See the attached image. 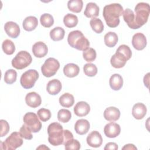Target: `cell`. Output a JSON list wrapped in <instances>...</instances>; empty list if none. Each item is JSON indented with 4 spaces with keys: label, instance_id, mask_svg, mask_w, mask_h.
I'll return each mask as SVG.
<instances>
[{
    "label": "cell",
    "instance_id": "obj_14",
    "mask_svg": "<svg viewBox=\"0 0 150 150\" xmlns=\"http://www.w3.org/2000/svg\"><path fill=\"white\" fill-rule=\"evenodd\" d=\"M6 33L12 38H16L20 33V28L19 25L12 21L7 22L4 26Z\"/></svg>",
    "mask_w": 150,
    "mask_h": 150
},
{
    "label": "cell",
    "instance_id": "obj_12",
    "mask_svg": "<svg viewBox=\"0 0 150 150\" xmlns=\"http://www.w3.org/2000/svg\"><path fill=\"white\" fill-rule=\"evenodd\" d=\"M146 39L145 36L142 33H137L132 36V45L133 47L138 50L144 49L146 46Z\"/></svg>",
    "mask_w": 150,
    "mask_h": 150
},
{
    "label": "cell",
    "instance_id": "obj_34",
    "mask_svg": "<svg viewBox=\"0 0 150 150\" xmlns=\"http://www.w3.org/2000/svg\"><path fill=\"white\" fill-rule=\"evenodd\" d=\"M41 25L45 28L51 27L54 23L53 17L49 13H43L40 18Z\"/></svg>",
    "mask_w": 150,
    "mask_h": 150
},
{
    "label": "cell",
    "instance_id": "obj_30",
    "mask_svg": "<svg viewBox=\"0 0 150 150\" xmlns=\"http://www.w3.org/2000/svg\"><path fill=\"white\" fill-rule=\"evenodd\" d=\"M64 25L69 28L75 27L78 23V18L76 15L71 13H67L63 18Z\"/></svg>",
    "mask_w": 150,
    "mask_h": 150
},
{
    "label": "cell",
    "instance_id": "obj_26",
    "mask_svg": "<svg viewBox=\"0 0 150 150\" xmlns=\"http://www.w3.org/2000/svg\"><path fill=\"white\" fill-rule=\"evenodd\" d=\"M122 16L124 21L127 23L129 28L132 29H137L134 22V13L131 9L128 8L126 9L123 11Z\"/></svg>",
    "mask_w": 150,
    "mask_h": 150
},
{
    "label": "cell",
    "instance_id": "obj_29",
    "mask_svg": "<svg viewBox=\"0 0 150 150\" xmlns=\"http://www.w3.org/2000/svg\"><path fill=\"white\" fill-rule=\"evenodd\" d=\"M64 30L59 26L55 27L50 32V36L53 41H59L62 40L64 36Z\"/></svg>",
    "mask_w": 150,
    "mask_h": 150
},
{
    "label": "cell",
    "instance_id": "obj_6",
    "mask_svg": "<svg viewBox=\"0 0 150 150\" xmlns=\"http://www.w3.org/2000/svg\"><path fill=\"white\" fill-rule=\"evenodd\" d=\"M19 132H12L4 142H1V148L6 150H15L23 144V139Z\"/></svg>",
    "mask_w": 150,
    "mask_h": 150
},
{
    "label": "cell",
    "instance_id": "obj_44",
    "mask_svg": "<svg viewBox=\"0 0 150 150\" xmlns=\"http://www.w3.org/2000/svg\"><path fill=\"white\" fill-rule=\"evenodd\" d=\"M63 132H64V142H63V144L64 145L67 141H68L69 140L73 138V135L68 129L63 130Z\"/></svg>",
    "mask_w": 150,
    "mask_h": 150
},
{
    "label": "cell",
    "instance_id": "obj_22",
    "mask_svg": "<svg viewBox=\"0 0 150 150\" xmlns=\"http://www.w3.org/2000/svg\"><path fill=\"white\" fill-rule=\"evenodd\" d=\"M84 14L87 18H94L99 15V7L96 3L89 2L86 5Z\"/></svg>",
    "mask_w": 150,
    "mask_h": 150
},
{
    "label": "cell",
    "instance_id": "obj_36",
    "mask_svg": "<svg viewBox=\"0 0 150 150\" xmlns=\"http://www.w3.org/2000/svg\"><path fill=\"white\" fill-rule=\"evenodd\" d=\"M17 77V73L13 69H9L4 75V81L8 84H11L15 82Z\"/></svg>",
    "mask_w": 150,
    "mask_h": 150
},
{
    "label": "cell",
    "instance_id": "obj_46",
    "mask_svg": "<svg viewBox=\"0 0 150 150\" xmlns=\"http://www.w3.org/2000/svg\"><path fill=\"white\" fill-rule=\"evenodd\" d=\"M149 73H148L144 77V83L145 84V86H146L147 88L149 87Z\"/></svg>",
    "mask_w": 150,
    "mask_h": 150
},
{
    "label": "cell",
    "instance_id": "obj_19",
    "mask_svg": "<svg viewBox=\"0 0 150 150\" xmlns=\"http://www.w3.org/2000/svg\"><path fill=\"white\" fill-rule=\"evenodd\" d=\"M120 117V110L115 107H110L107 108L104 112V118L109 121H115Z\"/></svg>",
    "mask_w": 150,
    "mask_h": 150
},
{
    "label": "cell",
    "instance_id": "obj_18",
    "mask_svg": "<svg viewBox=\"0 0 150 150\" xmlns=\"http://www.w3.org/2000/svg\"><path fill=\"white\" fill-rule=\"evenodd\" d=\"M90 110L89 104L85 101L78 102L74 107V112L78 117L87 115Z\"/></svg>",
    "mask_w": 150,
    "mask_h": 150
},
{
    "label": "cell",
    "instance_id": "obj_7",
    "mask_svg": "<svg viewBox=\"0 0 150 150\" xmlns=\"http://www.w3.org/2000/svg\"><path fill=\"white\" fill-rule=\"evenodd\" d=\"M60 67V63L57 60L53 57L47 59L41 67L43 75L46 77L54 76Z\"/></svg>",
    "mask_w": 150,
    "mask_h": 150
},
{
    "label": "cell",
    "instance_id": "obj_43",
    "mask_svg": "<svg viewBox=\"0 0 150 150\" xmlns=\"http://www.w3.org/2000/svg\"><path fill=\"white\" fill-rule=\"evenodd\" d=\"M1 137H2L6 135L9 131V125L8 122L4 120H1Z\"/></svg>",
    "mask_w": 150,
    "mask_h": 150
},
{
    "label": "cell",
    "instance_id": "obj_21",
    "mask_svg": "<svg viewBox=\"0 0 150 150\" xmlns=\"http://www.w3.org/2000/svg\"><path fill=\"white\" fill-rule=\"evenodd\" d=\"M62 83L57 79L50 80L46 86V90L51 95L57 94L62 90Z\"/></svg>",
    "mask_w": 150,
    "mask_h": 150
},
{
    "label": "cell",
    "instance_id": "obj_39",
    "mask_svg": "<svg viewBox=\"0 0 150 150\" xmlns=\"http://www.w3.org/2000/svg\"><path fill=\"white\" fill-rule=\"evenodd\" d=\"M37 114L39 119L43 122L48 121L51 117L50 111L48 109L44 108L39 109L37 112Z\"/></svg>",
    "mask_w": 150,
    "mask_h": 150
},
{
    "label": "cell",
    "instance_id": "obj_9",
    "mask_svg": "<svg viewBox=\"0 0 150 150\" xmlns=\"http://www.w3.org/2000/svg\"><path fill=\"white\" fill-rule=\"evenodd\" d=\"M38 117L35 113L32 112L26 113L23 117L25 124L35 133L39 132L42 128V123Z\"/></svg>",
    "mask_w": 150,
    "mask_h": 150
},
{
    "label": "cell",
    "instance_id": "obj_41",
    "mask_svg": "<svg viewBox=\"0 0 150 150\" xmlns=\"http://www.w3.org/2000/svg\"><path fill=\"white\" fill-rule=\"evenodd\" d=\"M19 133L21 137L24 139L30 140L33 138V135L32 134V131L25 124L22 125V126L21 127L19 130Z\"/></svg>",
    "mask_w": 150,
    "mask_h": 150
},
{
    "label": "cell",
    "instance_id": "obj_37",
    "mask_svg": "<svg viewBox=\"0 0 150 150\" xmlns=\"http://www.w3.org/2000/svg\"><path fill=\"white\" fill-rule=\"evenodd\" d=\"M84 74L89 77H93L97 73V67L93 63H87L83 67Z\"/></svg>",
    "mask_w": 150,
    "mask_h": 150
},
{
    "label": "cell",
    "instance_id": "obj_35",
    "mask_svg": "<svg viewBox=\"0 0 150 150\" xmlns=\"http://www.w3.org/2000/svg\"><path fill=\"white\" fill-rule=\"evenodd\" d=\"M71 117V112L69 110L61 109L57 112V119L60 122H67Z\"/></svg>",
    "mask_w": 150,
    "mask_h": 150
},
{
    "label": "cell",
    "instance_id": "obj_25",
    "mask_svg": "<svg viewBox=\"0 0 150 150\" xmlns=\"http://www.w3.org/2000/svg\"><path fill=\"white\" fill-rule=\"evenodd\" d=\"M109 83L111 88L114 90H119L122 87L123 79L119 74H112L109 80Z\"/></svg>",
    "mask_w": 150,
    "mask_h": 150
},
{
    "label": "cell",
    "instance_id": "obj_40",
    "mask_svg": "<svg viewBox=\"0 0 150 150\" xmlns=\"http://www.w3.org/2000/svg\"><path fill=\"white\" fill-rule=\"evenodd\" d=\"M64 145L66 150H79L80 148V144L79 141L73 138L67 141Z\"/></svg>",
    "mask_w": 150,
    "mask_h": 150
},
{
    "label": "cell",
    "instance_id": "obj_23",
    "mask_svg": "<svg viewBox=\"0 0 150 150\" xmlns=\"http://www.w3.org/2000/svg\"><path fill=\"white\" fill-rule=\"evenodd\" d=\"M79 67L74 63H68L63 68L64 75L68 77H74L77 76L79 73Z\"/></svg>",
    "mask_w": 150,
    "mask_h": 150
},
{
    "label": "cell",
    "instance_id": "obj_48",
    "mask_svg": "<svg viewBox=\"0 0 150 150\" xmlns=\"http://www.w3.org/2000/svg\"><path fill=\"white\" fill-rule=\"evenodd\" d=\"M49 149V148L45 146V145H41L36 148V149Z\"/></svg>",
    "mask_w": 150,
    "mask_h": 150
},
{
    "label": "cell",
    "instance_id": "obj_1",
    "mask_svg": "<svg viewBox=\"0 0 150 150\" xmlns=\"http://www.w3.org/2000/svg\"><path fill=\"white\" fill-rule=\"evenodd\" d=\"M123 13V8L120 4L114 3L104 7L103 15L108 26L115 28L120 23V16Z\"/></svg>",
    "mask_w": 150,
    "mask_h": 150
},
{
    "label": "cell",
    "instance_id": "obj_16",
    "mask_svg": "<svg viewBox=\"0 0 150 150\" xmlns=\"http://www.w3.org/2000/svg\"><path fill=\"white\" fill-rule=\"evenodd\" d=\"M127 60V59L124 54L116 51L115 53L111 57L110 63L114 68L120 69L125 66Z\"/></svg>",
    "mask_w": 150,
    "mask_h": 150
},
{
    "label": "cell",
    "instance_id": "obj_47",
    "mask_svg": "<svg viewBox=\"0 0 150 150\" xmlns=\"http://www.w3.org/2000/svg\"><path fill=\"white\" fill-rule=\"evenodd\" d=\"M122 149H137V148L134 146V144H128L125 145L124 147H122Z\"/></svg>",
    "mask_w": 150,
    "mask_h": 150
},
{
    "label": "cell",
    "instance_id": "obj_28",
    "mask_svg": "<svg viewBox=\"0 0 150 150\" xmlns=\"http://www.w3.org/2000/svg\"><path fill=\"white\" fill-rule=\"evenodd\" d=\"M118 38L117 35L113 32H109L104 36V43L109 47H114L117 43Z\"/></svg>",
    "mask_w": 150,
    "mask_h": 150
},
{
    "label": "cell",
    "instance_id": "obj_17",
    "mask_svg": "<svg viewBox=\"0 0 150 150\" xmlns=\"http://www.w3.org/2000/svg\"><path fill=\"white\" fill-rule=\"evenodd\" d=\"M147 111L146 107L141 103H138L134 105L132 108V114L137 120L142 119L146 115Z\"/></svg>",
    "mask_w": 150,
    "mask_h": 150
},
{
    "label": "cell",
    "instance_id": "obj_3",
    "mask_svg": "<svg viewBox=\"0 0 150 150\" xmlns=\"http://www.w3.org/2000/svg\"><path fill=\"white\" fill-rule=\"evenodd\" d=\"M49 135L48 141L53 146H58L63 144L64 132L62 125L58 122H52L47 127Z\"/></svg>",
    "mask_w": 150,
    "mask_h": 150
},
{
    "label": "cell",
    "instance_id": "obj_20",
    "mask_svg": "<svg viewBox=\"0 0 150 150\" xmlns=\"http://www.w3.org/2000/svg\"><path fill=\"white\" fill-rule=\"evenodd\" d=\"M90 129V123L86 119L78 120L74 125V129L77 134L79 135H84Z\"/></svg>",
    "mask_w": 150,
    "mask_h": 150
},
{
    "label": "cell",
    "instance_id": "obj_42",
    "mask_svg": "<svg viewBox=\"0 0 150 150\" xmlns=\"http://www.w3.org/2000/svg\"><path fill=\"white\" fill-rule=\"evenodd\" d=\"M117 52H120L122 54H124L127 60H128L132 56V52L129 48V47L126 45H121L117 49Z\"/></svg>",
    "mask_w": 150,
    "mask_h": 150
},
{
    "label": "cell",
    "instance_id": "obj_24",
    "mask_svg": "<svg viewBox=\"0 0 150 150\" xmlns=\"http://www.w3.org/2000/svg\"><path fill=\"white\" fill-rule=\"evenodd\" d=\"M38 25V19L33 16L26 17L23 21L22 26L26 31H32L34 30Z\"/></svg>",
    "mask_w": 150,
    "mask_h": 150
},
{
    "label": "cell",
    "instance_id": "obj_4",
    "mask_svg": "<svg viewBox=\"0 0 150 150\" xmlns=\"http://www.w3.org/2000/svg\"><path fill=\"white\" fill-rule=\"evenodd\" d=\"M150 8L148 4L139 2L135 7L134 22L137 29L140 28L146 23L149 15Z\"/></svg>",
    "mask_w": 150,
    "mask_h": 150
},
{
    "label": "cell",
    "instance_id": "obj_10",
    "mask_svg": "<svg viewBox=\"0 0 150 150\" xmlns=\"http://www.w3.org/2000/svg\"><path fill=\"white\" fill-rule=\"evenodd\" d=\"M121 132V128L119 124L115 123V122H110L107 124H106L104 128V132L108 138H115Z\"/></svg>",
    "mask_w": 150,
    "mask_h": 150
},
{
    "label": "cell",
    "instance_id": "obj_8",
    "mask_svg": "<svg viewBox=\"0 0 150 150\" xmlns=\"http://www.w3.org/2000/svg\"><path fill=\"white\" fill-rule=\"evenodd\" d=\"M39 78L38 72L34 69H30L23 73L20 79L21 86L25 89L33 87L35 82Z\"/></svg>",
    "mask_w": 150,
    "mask_h": 150
},
{
    "label": "cell",
    "instance_id": "obj_45",
    "mask_svg": "<svg viewBox=\"0 0 150 150\" xmlns=\"http://www.w3.org/2000/svg\"><path fill=\"white\" fill-rule=\"evenodd\" d=\"M104 149V150H108V149L117 150L118 149V145L115 142H108L105 145Z\"/></svg>",
    "mask_w": 150,
    "mask_h": 150
},
{
    "label": "cell",
    "instance_id": "obj_5",
    "mask_svg": "<svg viewBox=\"0 0 150 150\" xmlns=\"http://www.w3.org/2000/svg\"><path fill=\"white\" fill-rule=\"evenodd\" d=\"M32 61L30 53L26 51L19 52L15 57L12 60V66L18 70H21L28 67Z\"/></svg>",
    "mask_w": 150,
    "mask_h": 150
},
{
    "label": "cell",
    "instance_id": "obj_15",
    "mask_svg": "<svg viewBox=\"0 0 150 150\" xmlns=\"http://www.w3.org/2000/svg\"><path fill=\"white\" fill-rule=\"evenodd\" d=\"M34 56L38 58L45 57L48 52L47 45L42 42H38L35 43L32 49Z\"/></svg>",
    "mask_w": 150,
    "mask_h": 150
},
{
    "label": "cell",
    "instance_id": "obj_2",
    "mask_svg": "<svg viewBox=\"0 0 150 150\" xmlns=\"http://www.w3.org/2000/svg\"><path fill=\"white\" fill-rule=\"evenodd\" d=\"M67 42L71 47L81 51L86 50L90 46L88 40L81 31L78 30L71 31L69 33Z\"/></svg>",
    "mask_w": 150,
    "mask_h": 150
},
{
    "label": "cell",
    "instance_id": "obj_31",
    "mask_svg": "<svg viewBox=\"0 0 150 150\" xmlns=\"http://www.w3.org/2000/svg\"><path fill=\"white\" fill-rule=\"evenodd\" d=\"M83 2L81 0H70L67 2L68 9L75 13H79L83 8Z\"/></svg>",
    "mask_w": 150,
    "mask_h": 150
},
{
    "label": "cell",
    "instance_id": "obj_32",
    "mask_svg": "<svg viewBox=\"0 0 150 150\" xmlns=\"http://www.w3.org/2000/svg\"><path fill=\"white\" fill-rule=\"evenodd\" d=\"M90 25L94 32L97 33H101L104 30V25L101 19L98 18H93L90 21Z\"/></svg>",
    "mask_w": 150,
    "mask_h": 150
},
{
    "label": "cell",
    "instance_id": "obj_38",
    "mask_svg": "<svg viewBox=\"0 0 150 150\" xmlns=\"http://www.w3.org/2000/svg\"><path fill=\"white\" fill-rule=\"evenodd\" d=\"M83 56L86 61L88 62H93L96 58V52L93 48L88 47L87 49L83 51Z\"/></svg>",
    "mask_w": 150,
    "mask_h": 150
},
{
    "label": "cell",
    "instance_id": "obj_11",
    "mask_svg": "<svg viewBox=\"0 0 150 150\" xmlns=\"http://www.w3.org/2000/svg\"><path fill=\"white\" fill-rule=\"evenodd\" d=\"M87 144L93 148L100 147L103 143V138L101 134L97 131H93L87 137Z\"/></svg>",
    "mask_w": 150,
    "mask_h": 150
},
{
    "label": "cell",
    "instance_id": "obj_33",
    "mask_svg": "<svg viewBox=\"0 0 150 150\" xmlns=\"http://www.w3.org/2000/svg\"><path fill=\"white\" fill-rule=\"evenodd\" d=\"M2 50L6 54H12L15 51V46L13 42L9 39L5 40L2 44Z\"/></svg>",
    "mask_w": 150,
    "mask_h": 150
},
{
    "label": "cell",
    "instance_id": "obj_27",
    "mask_svg": "<svg viewBox=\"0 0 150 150\" xmlns=\"http://www.w3.org/2000/svg\"><path fill=\"white\" fill-rule=\"evenodd\" d=\"M74 103V98L72 94L66 93L62 95L59 98L60 104L64 107L69 108L71 107Z\"/></svg>",
    "mask_w": 150,
    "mask_h": 150
},
{
    "label": "cell",
    "instance_id": "obj_13",
    "mask_svg": "<svg viewBox=\"0 0 150 150\" xmlns=\"http://www.w3.org/2000/svg\"><path fill=\"white\" fill-rule=\"evenodd\" d=\"M25 102L28 106L32 108H36L41 104L42 99L39 94L33 91L26 94Z\"/></svg>",
    "mask_w": 150,
    "mask_h": 150
}]
</instances>
